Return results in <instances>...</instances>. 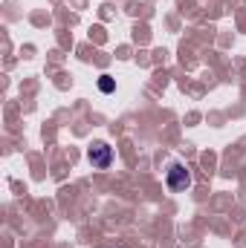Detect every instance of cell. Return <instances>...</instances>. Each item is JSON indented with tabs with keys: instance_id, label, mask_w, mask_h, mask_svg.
I'll list each match as a JSON object with an SVG mask.
<instances>
[{
	"instance_id": "cell-1",
	"label": "cell",
	"mask_w": 246,
	"mask_h": 248,
	"mask_svg": "<svg viewBox=\"0 0 246 248\" xmlns=\"http://www.w3.org/2000/svg\"><path fill=\"white\" fill-rule=\"evenodd\" d=\"M165 185L168 190H174V193H183L191 187V173H188V168H185L180 159H171L168 162V168H165Z\"/></svg>"
},
{
	"instance_id": "cell-3",
	"label": "cell",
	"mask_w": 246,
	"mask_h": 248,
	"mask_svg": "<svg viewBox=\"0 0 246 248\" xmlns=\"http://www.w3.org/2000/svg\"><path fill=\"white\" fill-rule=\"evenodd\" d=\"M99 90H102V93H113V90H116V81H113L110 75H102V78H99Z\"/></svg>"
},
{
	"instance_id": "cell-2",
	"label": "cell",
	"mask_w": 246,
	"mask_h": 248,
	"mask_svg": "<svg viewBox=\"0 0 246 248\" xmlns=\"http://www.w3.org/2000/svg\"><path fill=\"white\" fill-rule=\"evenodd\" d=\"M87 159H90V165H93V168L107 170V168L113 165V147H110L107 141H93V144H90V150H87Z\"/></svg>"
}]
</instances>
